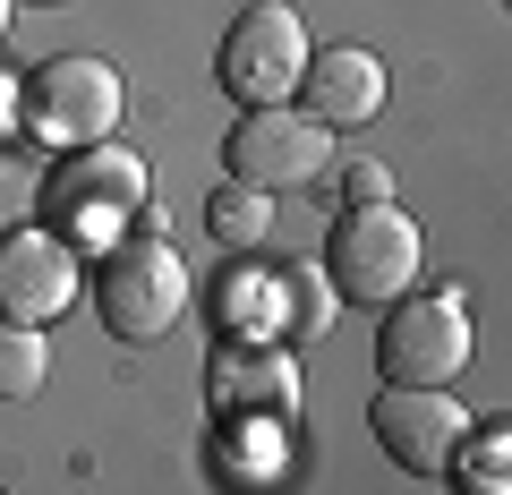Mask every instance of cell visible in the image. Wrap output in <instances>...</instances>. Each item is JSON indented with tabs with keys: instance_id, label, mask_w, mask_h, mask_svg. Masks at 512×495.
Returning a JSON list of instances; mask_svg holds the SVG:
<instances>
[{
	"instance_id": "obj_1",
	"label": "cell",
	"mask_w": 512,
	"mask_h": 495,
	"mask_svg": "<svg viewBox=\"0 0 512 495\" xmlns=\"http://www.w3.org/2000/svg\"><path fill=\"white\" fill-rule=\"evenodd\" d=\"M94 316L111 325V342H163L188 316V257L163 239V214L103 239V257H94Z\"/></svg>"
},
{
	"instance_id": "obj_2",
	"label": "cell",
	"mask_w": 512,
	"mask_h": 495,
	"mask_svg": "<svg viewBox=\"0 0 512 495\" xmlns=\"http://www.w3.org/2000/svg\"><path fill=\"white\" fill-rule=\"evenodd\" d=\"M120 111H128V86H120V69L94 60V52H52V60H35V69L18 77V137H35V146H52V154L111 146Z\"/></svg>"
},
{
	"instance_id": "obj_3",
	"label": "cell",
	"mask_w": 512,
	"mask_h": 495,
	"mask_svg": "<svg viewBox=\"0 0 512 495\" xmlns=\"http://www.w3.org/2000/svg\"><path fill=\"white\" fill-rule=\"evenodd\" d=\"M419 265H427V239H419V222H410L393 197L342 205V214H333V231H325V282H333V299L393 308L402 291H419Z\"/></svg>"
},
{
	"instance_id": "obj_4",
	"label": "cell",
	"mask_w": 512,
	"mask_h": 495,
	"mask_svg": "<svg viewBox=\"0 0 512 495\" xmlns=\"http://www.w3.org/2000/svg\"><path fill=\"white\" fill-rule=\"evenodd\" d=\"M308 52L316 43H308V26H299L291 0H256V9L231 18V35H222V52H214V77H222V94H231L239 111H274V103L299 94Z\"/></svg>"
},
{
	"instance_id": "obj_5",
	"label": "cell",
	"mask_w": 512,
	"mask_h": 495,
	"mask_svg": "<svg viewBox=\"0 0 512 495\" xmlns=\"http://www.w3.org/2000/svg\"><path fill=\"white\" fill-rule=\"evenodd\" d=\"M137 222H154L146 214V163L137 154H120V146H86V154H60V171H52V231L69 239H120V231H137Z\"/></svg>"
},
{
	"instance_id": "obj_6",
	"label": "cell",
	"mask_w": 512,
	"mask_h": 495,
	"mask_svg": "<svg viewBox=\"0 0 512 495\" xmlns=\"http://www.w3.org/2000/svg\"><path fill=\"white\" fill-rule=\"evenodd\" d=\"M470 367V308L461 291H402L376 325V376L384 385H453Z\"/></svg>"
},
{
	"instance_id": "obj_7",
	"label": "cell",
	"mask_w": 512,
	"mask_h": 495,
	"mask_svg": "<svg viewBox=\"0 0 512 495\" xmlns=\"http://www.w3.org/2000/svg\"><path fill=\"white\" fill-rule=\"evenodd\" d=\"M325 163H333V129L299 120L291 103H274V111H239L231 137H222V171H231L239 188H256V197H282V188L325 180Z\"/></svg>"
},
{
	"instance_id": "obj_8",
	"label": "cell",
	"mask_w": 512,
	"mask_h": 495,
	"mask_svg": "<svg viewBox=\"0 0 512 495\" xmlns=\"http://www.w3.org/2000/svg\"><path fill=\"white\" fill-rule=\"evenodd\" d=\"M367 436L402 470H453L470 444V410L453 402V385H384L367 402Z\"/></svg>"
},
{
	"instance_id": "obj_9",
	"label": "cell",
	"mask_w": 512,
	"mask_h": 495,
	"mask_svg": "<svg viewBox=\"0 0 512 495\" xmlns=\"http://www.w3.org/2000/svg\"><path fill=\"white\" fill-rule=\"evenodd\" d=\"M77 299V248L52 222L0 231V325H52Z\"/></svg>"
},
{
	"instance_id": "obj_10",
	"label": "cell",
	"mask_w": 512,
	"mask_h": 495,
	"mask_svg": "<svg viewBox=\"0 0 512 495\" xmlns=\"http://www.w3.org/2000/svg\"><path fill=\"white\" fill-rule=\"evenodd\" d=\"M291 103L316 129H367V120H384V60L367 43H325V52H308V77Z\"/></svg>"
},
{
	"instance_id": "obj_11",
	"label": "cell",
	"mask_w": 512,
	"mask_h": 495,
	"mask_svg": "<svg viewBox=\"0 0 512 495\" xmlns=\"http://www.w3.org/2000/svg\"><path fill=\"white\" fill-rule=\"evenodd\" d=\"M214 410H231V419H291L299 410V367L282 342H265V333H239V342L214 350Z\"/></svg>"
},
{
	"instance_id": "obj_12",
	"label": "cell",
	"mask_w": 512,
	"mask_h": 495,
	"mask_svg": "<svg viewBox=\"0 0 512 495\" xmlns=\"http://www.w3.org/2000/svg\"><path fill=\"white\" fill-rule=\"evenodd\" d=\"M205 231H214V248L248 257V248H265V231H274V197H256V188L222 180L214 197H205Z\"/></svg>"
},
{
	"instance_id": "obj_13",
	"label": "cell",
	"mask_w": 512,
	"mask_h": 495,
	"mask_svg": "<svg viewBox=\"0 0 512 495\" xmlns=\"http://www.w3.org/2000/svg\"><path fill=\"white\" fill-rule=\"evenodd\" d=\"M52 376V342L43 325H0V402H35Z\"/></svg>"
},
{
	"instance_id": "obj_14",
	"label": "cell",
	"mask_w": 512,
	"mask_h": 495,
	"mask_svg": "<svg viewBox=\"0 0 512 495\" xmlns=\"http://www.w3.org/2000/svg\"><path fill=\"white\" fill-rule=\"evenodd\" d=\"M282 308H291V333H299V342H316V333H333V282L299 265V274L282 282Z\"/></svg>"
},
{
	"instance_id": "obj_15",
	"label": "cell",
	"mask_w": 512,
	"mask_h": 495,
	"mask_svg": "<svg viewBox=\"0 0 512 495\" xmlns=\"http://www.w3.org/2000/svg\"><path fill=\"white\" fill-rule=\"evenodd\" d=\"M470 453H487V461L470 470V495H504V453H512V436H504V427H487Z\"/></svg>"
},
{
	"instance_id": "obj_16",
	"label": "cell",
	"mask_w": 512,
	"mask_h": 495,
	"mask_svg": "<svg viewBox=\"0 0 512 495\" xmlns=\"http://www.w3.org/2000/svg\"><path fill=\"white\" fill-rule=\"evenodd\" d=\"M342 180H350V205H376V197H393V171H384V163H350Z\"/></svg>"
},
{
	"instance_id": "obj_17",
	"label": "cell",
	"mask_w": 512,
	"mask_h": 495,
	"mask_svg": "<svg viewBox=\"0 0 512 495\" xmlns=\"http://www.w3.org/2000/svg\"><path fill=\"white\" fill-rule=\"evenodd\" d=\"M9 137H18V86L0 77V146H9Z\"/></svg>"
},
{
	"instance_id": "obj_18",
	"label": "cell",
	"mask_w": 512,
	"mask_h": 495,
	"mask_svg": "<svg viewBox=\"0 0 512 495\" xmlns=\"http://www.w3.org/2000/svg\"><path fill=\"white\" fill-rule=\"evenodd\" d=\"M9 9H18V0H0V35H9Z\"/></svg>"
}]
</instances>
